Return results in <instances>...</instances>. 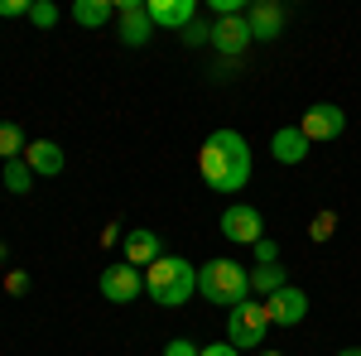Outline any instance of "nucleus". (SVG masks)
Here are the masks:
<instances>
[{
	"mask_svg": "<svg viewBox=\"0 0 361 356\" xmlns=\"http://www.w3.org/2000/svg\"><path fill=\"white\" fill-rule=\"evenodd\" d=\"M145 289L159 308H178V303L193 299L197 289V270L183 260V255H159L149 270H145Z\"/></svg>",
	"mask_w": 361,
	"mask_h": 356,
	"instance_id": "obj_2",
	"label": "nucleus"
},
{
	"mask_svg": "<svg viewBox=\"0 0 361 356\" xmlns=\"http://www.w3.org/2000/svg\"><path fill=\"white\" fill-rule=\"evenodd\" d=\"M5 289H10V294H25V289H29V274L25 270H10V274H5Z\"/></svg>",
	"mask_w": 361,
	"mask_h": 356,
	"instance_id": "obj_25",
	"label": "nucleus"
},
{
	"mask_svg": "<svg viewBox=\"0 0 361 356\" xmlns=\"http://www.w3.org/2000/svg\"><path fill=\"white\" fill-rule=\"evenodd\" d=\"M333 226H337V212H318V217L308 221V236H313V241H328Z\"/></svg>",
	"mask_w": 361,
	"mask_h": 356,
	"instance_id": "obj_21",
	"label": "nucleus"
},
{
	"mask_svg": "<svg viewBox=\"0 0 361 356\" xmlns=\"http://www.w3.org/2000/svg\"><path fill=\"white\" fill-rule=\"evenodd\" d=\"M284 284H289V279H284L279 265H255V270H250V294H265V299H270V294H279Z\"/></svg>",
	"mask_w": 361,
	"mask_h": 356,
	"instance_id": "obj_17",
	"label": "nucleus"
},
{
	"mask_svg": "<svg viewBox=\"0 0 361 356\" xmlns=\"http://www.w3.org/2000/svg\"><path fill=\"white\" fill-rule=\"evenodd\" d=\"M207 44H212L217 54H241V49L250 44V25H246V15H226V20H217Z\"/></svg>",
	"mask_w": 361,
	"mask_h": 356,
	"instance_id": "obj_11",
	"label": "nucleus"
},
{
	"mask_svg": "<svg viewBox=\"0 0 361 356\" xmlns=\"http://www.w3.org/2000/svg\"><path fill=\"white\" fill-rule=\"evenodd\" d=\"M270 149H275L279 164H304V159H308V140H304V130H299V125H284V130H275Z\"/></svg>",
	"mask_w": 361,
	"mask_h": 356,
	"instance_id": "obj_14",
	"label": "nucleus"
},
{
	"mask_svg": "<svg viewBox=\"0 0 361 356\" xmlns=\"http://www.w3.org/2000/svg\"><path fill=\"white\" fill-rule=\"evenodd\" d=\"M111 15H116V5H111V0H78V5H73V20H78V25H87V29L106 25Z\"/></svg>",
	"mask_w": 361,
	"mask_h": 356,
	"instance_id": "obj_16",
	"label": "nucleus"
},
{
	"mask_svg": "<svg viewBox=\"0 0 361 356\" xmlns=\"http://www.w3.org/2000/svg\"><path fill=\"white\" fill-rule=\"evenodd\" d=\"M265 328H270V308L265 303H236L231 308V318H226V337H231V347L241 352V347H260L265 342Z\"/></svg>",
	"mask_w": 361,
	"mask_h": 356,
	"instance_id": "obj_4",
	"label": "nucleus"
},
{
	"mask_svg": "<svg viewBox=\"0 0 361 356\" xmlns=\"http://www.w3.org/2000/svg\"><path fill=\"white\" fill-rule=\"evenodd\" d=\"M265 308H270V323L294 328V323H304V318H308V294L299 289V284H284L279 294H270V299H265Z\"/></svg>",
	"mask_w": 361,
	"mask_h": 356,
	"instance_id": "obj_8",
	"label": "nucleus"
},
{
	"mask_svg": "<svg viewBox=\"0 0 361 356\" xmlns=\"http://www.w3.org/2000/svg\"><path fill=\"white\" fill-rule=\"evenodd\" d=\"M337 356H361V347H342V352H337Z\"/></svg>",
	"mask_w": 361,
	"mask_h": 356,
	"instance_id": "obj_28",
	"label": "nucleus"
},
{
	"mask_svg": "<svg viewBox=\"0 0 361 356\" xmlns=\"http://www.w3.org/2000/svg\"><path fill=\"white\" fill-rule=\"evenodd\" d=\"M145 289V274L135 270V265H111V270H102V294L111 303H135V294Z\"/></svg>",
	"mask_w": 361,
	"mask_h": 356,
	"instance_id": "obj_9",
	"label": "nucleus"
},
{
	"mask_svg": "<svg viewBox=\"0 0 361 356\" xmlns=\"http://www.w3.org/2000/svg\"><path fill=\"white\" fill-rule=\"evenodd\" d=\"M250 250H255V260H260V265H279V246L270 241V236H260Z\"/></svg>",
	"mask_w": 361,
	"mask_h": 356,
	"instance_id": "obj_22",
	"label": "nucleus"
},
{
	"mask_svg": "<svg viewBox=\"0 0 361 356\" xmlns=\"http://www.w3.org/2000/svg\"><path fill=\"white\" fill-rule=\"evenodd\" d=\"M260 356H279V352H270V347H265V352H260Z\"/></svg>",
	"mask_w": 361,
	"mask_h": 356,
	"instance_id": "obj_29",
	"label": "nucleus"
},
{
	"mask_svg": "<svg viewBox=\"0 0 361 356\" xmlns=\"http://www.w3.org/2000/svg\"><path fill=\"white\" fill-rule=\"evenodd\" d=\"M246 25H250V39H279V29H284V10H279L275 0H260V5H250V10H246Z\"/></svg>",
	"mask_w": 361,
	"mask_h": 356,
	"instance_id": "obj_12",
	"label": "nucleus"
},
{
	"mask_svg": "<svg viewBox=\"0 0 361 356\" xmlns=\"http://www.w3.org/2000/svg\"><path fill=\"white\" fill-rule=\"evenodd\" d=\"M0 178H5V188H10V192H29V183H34V173H29L25 159H10V164L0 168Z\"/></svg>",
	"mask_w": 361,
	"mask_h": 356,
	"instance_id": "obj_19",
	"label": "nucleus"
},
{
	"mask_svg": "<svg viewBox=\"0 0 361 356\" xmlns=\"http://www.w3.org/2000/svg\"><path fill=\"white\" fill-rule=\"evenodd\" d=\"M159 255H164V250H159V236H154V231H130V236H126V265H154V260H159Z\"/></svg>",
	"mask_w": 361,
	"mask_h": 356,
	"instance_id": "obj_15",
	"label": "nucleus"
},
{
	"mask_svg": "<svg viewBox=\"0 0 361 356\" xmlns=\"http://www.w3.org/2000/svg\"><path fill=\"white\" fill-rule=\"evenodd\" d=\"M29 20H34L39 29H54V25H58V5H49V0H34V5H29Z\"/></svg>",
	"mask_w": 361,
	"mask_h": 356,
	"instance_id": "obj_20",
	"label": "nucleus"
},
{
	"mask_svg": "<svg viewBox=\"0 0 361 356\" xmlns=\"http://www.w3.org/2000/svg\"><path fill=\"white\" fill-rule=\"evenodd\" d=\"M0 15L15 20V15H29V0H0Z\"/></svg>",
	"mask_w": 361,
	"mask_h": 356,
	"instance_id": "obj_26",
	"label": "nucleus"
},
{
	"mask_svg": "<svg viewBox=\"0 0 361 356\" xmlns=\"http://www.w3.org/2000/svg\"><path fill=\"white\" fill-rule=\"evenodd\" d=\"M197 168L207 178V188L217 192H241L250 178V145L236 130H212L202 154H197Z\"/></svg>",
	"mask_w": 361,
	"mask_h": 356,
	"instance_id": "obj_1",
	"label": "nucleus"
},
{
	"mask_svg": "<svg viewBox=\"0 0 361 356\" xmlns=\"http://www.w3.org/2000/svg\"><path fill=\"white\" fill-rule=\"evenodd\" d=\"M25 164H29V173H39V178H54V173H63V149H58L54 140H34L25 149Z\"/></svg>",
	"mask_w": 361,
	"mask_h": 356,
	"instance_id": "obj_13",
	"label": "nucleus"
},
{
	"mask_svg": "<svg viewBox=\"0 0 361 356\" xmlns=\"http://www.w3.org/2000/svg\"><path fill=\"white\" fill-rule=\"evenodd\" d=\"M197 356H241V352H236L231 342H222V347H202V352H197Z\"/></svg>",
	"mask_w": 361,
	"mask_h": 356,
	"instance_id": "obj_27",
	"label": "nucleus"
},
{
	"mask_svg": "<svg viewBox=\"0 0 361 356\" xmlns=\"http://www.w3.org/2000/svg\"><path fill=\"white\" fill-rule=\"evenodd\" d=\"M25 149H29L25 130H20L15 121H0V159H5V164H10V159H25Z\"/></svg>",
	"mask_w": 361,
	"mask_h": 356,
	"instance_id": "obj_18",
	"label": "nucleus"
},
{
	"mask_svg": "<svg viewBox=\"0 0 361 356\" xmlns=\"http://www.w3.org/2000/svg\"><path fill=\"white\" fill-rule=\"evenodd\" d=\"M299 130H304L308 145H313V140H337L347 130V116H342V106H333V102H313V106L304 111V121H299Z\"/></svg>",
	"mask_w": 361,
	"mask_h": 356,
	"instance_id": "obj_6",
	"label": "nucleus"
},
{
	"mask_svg": "<svg viewBox=\"0 0 361 356\" xmlns=\"http://www.w3.org/2000/svg\"><path fill=\"white\" fill-rule=\"evenodd\" d=\"M207 39H212V29L202 25V20H193V25L183 29V44H188V49H197V44H207Z\"/></svg>",
	"mask_w": 361,
	"mask_h": 356,
	"instance_id": "obj_23",
	"label": "nucleus"
},
{
	"mask_svg": "<svg viewBox=\"0 0 361 356\" xmlns=\"http://www.w3.org/2000/svg\"><path fill=\"white\" fill-rule=\"evenodd\" d=\"M154 29H188L197 20V0H149L145 5Z\"/></svg>",
	"mask_w": 361,
	"mask_h": 356,
	"instance_id": "obj_10",
	"label": "nucleus"
},
{
	"mask_svg": "<svg viewBox=\"0 0 361 356\" xmlns=\"http://www.w3.org/2000/svg\"><path fill=\"white\" fill-rule=\"evenodd\" d=\"M222 236L236 241V246H255V241L265 236V217H260L250 202H236V207L222 212Z\"/></svg>",
	"mask_w": 361,
	"mask_h": 356,
	"instance_id": "obj_5",
	"label": "nucleus"
},
{
	"mask_svg": "<svg viewBox=\"0 0 361 356\" xmlns=\"http://www.w3.org/2000/svg\"><path fill=\"white\" fill-rule=\"evenodd\" d=\"M116 10H121V44H126V49H145L149 34H154L149 10H145L140 0H116Z\"/></svg>",
	"mask_w": 361,
	"mask_h": 356,
	"instance_id": "obj_7",
	"label": "nucleus"
},
{
	"mask_svg": "<svg viewBox=\"0 0 361 356\" xmlns=\"http://www.w3.org/2000/svg\"><path fill=\"white\" fill-rule=\"evenodd\" d=\"M197 352H202V347H193L188 337H173V342L164 347V356H197Z\"/></svg>",
	"mask_w": 361,
	"mask_h": 356,
	"instance_id": "obj_24",
	"label": "nucleus"
},
{
	"mask_svg": "<svg viewBox=\"0 0 361 356\" xmlns=\"http://www.w3.org/2000/svg\"><path fill=\"white\" fill-rule=\"evenodd\" d=\"M197 289L222 308H236V303L250 299V270L236 265V260H207L197 270Z\"/></svg>",
	"mask_w": 361,
	"mask_h": 356,
	"instance_id": "obj_3",
	"label": "nucleus"
}]
</instances>
